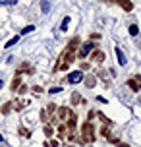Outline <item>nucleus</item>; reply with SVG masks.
<instances>
[{"label":"nucleus","instance_id":"7ed1b4c3","mask_svg":"<svg viewBox=\"0 0 141 147\" xmlns=\"http://www.w3.org/2000/svg\"><path fill=\"white\" fill-rule=\"evenodd\" d=\"M128 87L132 89V91H139L141 89V76L139 74L135 78H132V80H128Z\"/></svg>","mask_w":141,"mask_h":147},{"label":"nucleus","instance_id":"423d86ee","mask_svg":"<svg viewBox=\"0 0 141 147\" xmlns=\"http://www.w3.org/2000/svg\"><path fill=\"white\" fill-rule=\"evenodd\" d=\"M108 2H118L120 6H122L124 10H126V12H132V8H134L132 0H108Z\"/></svg>","mask_w":141,"mask_h":147},{"label":"nucleus","instance_id":"ddd939ff","mask_svg":"<svg viewBox=\"0 0 141 147\" xmlns=\"http://www.w3.org/2000/svg\"><path fill=\"white\" fill-rule=\"evenodd\" d=\"M19 134H21L23 138H31V132L27 130V128H21V126H19Z\"/></svg>","mask_w":141,"mask_h":147},{"label":"nucleus","instance_id":"5701e85b","mask_svg":"<svg viewBox=\"0 0 141 147\" xmlns=\"http://www.w3.org/2000/svg\"><path fill=\"white\" fill-rule=\"evenodd\" d=\"M56 110V105H48V112H54Z\"/></svg>","mask_w":141,"mask_h":147},{"label":"nucleus","instance_id":"f257e3e1","mask_svg":"<svg viewBox=\"0 0 141 147\" xmlns=\"http://www.w3.org/2000/svg\"><path fill=\"white\" fill-rule=\"evenodd\" d=\"M87 141H95V126L91 122H85L81 126V143H87Z\"/></svg>","mask_w":141,"mask_h":147},{"label":"nucleus","instance_id":"1a4fd4ad","mask_svg":"<svg viewBox=\"0 0 141 147\" xmlns=\"http://www.w3.org/2000/svg\"><path fill=\"white\" fill-rule=\"evenodd\" d=\"M72 103H74V105H77V103L85 105V99H83V101H81V97L77 95V93H74V95H72Z\"/></svg>","mask_w":141,"mask_h":147},{"label":"nucleus","instance_id":"aec40b11","mask_svg":"<svg viewBox=\"0 0 141 147\" xmlns=\"http://www.w3.org/2000/svg\"><path fill=\"white\" fill-rule=\"evenodd\" d=\"M87 85L93 87V85H95V78H87Z\"/></svg>","mask_w":141,"mask_h":147},{"label":"nucleus","instance_id":"6e6552de","mask_svg":"<svg viewBox=\"0 0 141 147\" xmlns=\"http://www.w3.org/2000/svg\"><path fill=\"white\" fill-rule=\"evenodd\" d=\"M91 58L95 60V62H103V60H104V52H103V51H95Z\"/></svg>","mask_w":141,"mask_h":147},{"label":"nucleus","instance_id":"4468645a","mask_svg":"<svg viewBox=\"0 0 141 147\" xmlns=\"http://www.w3.org/2000/svg\"><path fill=\"white\" fill-rule=\"evenodd\" d=\"M66 114H68V109H66V107H62V109L58 110V116H60V120H64V118H66Z\"/></svg>","mask_w":141,"mask_h":147},{"label":"nucleus","instance_id":"20e7f679","mask_svg":"<svg viewBox=\"0 0 141 147\" xmlns=\"http://www.w3.org/2000/svg\"><path fill=\"white\" fill-rule=\"evenodd\" d=\"M91 49H93V43H83L81 47H79V51H77V56H79V58H85L91 52Z\"/></svg>","mask_w":141,"mask_h":147},{"label":"nucleus","instance_id":"dca6fc26","mask_svg":"<svg viewBox=\"0 0 141 147\" xmlns=\"http://www.w3.org/2000/svg\"><path fill=\"white\" fill-rule=\"evenodd\" d=\"M137 33H139V29H137V25H130V35H137Z\"/></svg>","mask_w":141,"mask_h":147},{"label":"nucleus","instance_id":"9b49d317","mask_svg":"<svg viewBox=\"0 0 141 147\" xmlns=\"http://www.w3.org/2000/svg\"><path fill=\"white\" fill-rule=\"evenodd\" d=\"M68 25H70V18L66 16V18L62 20V27H60V29H62V31H68Z\"/></svg>","mask_w":141,"mask_h":147},{"label":"nucleus","instance_id":"f3484780","mask_svg":"<svg viewBox=\"0 0 141 147\" xmlns=\"http://www.w3.org/2000/svg\"><path fill=\"white\" fill-rule=\"evenodd\" d=\"M10 105H12V103H6L4 107H2V114H8V112L12 110V107H10Z\"/></svg>","mask_w":141,"mask_h":147},{"label":"nucleus","instance_id":"412c9836","mask_svg":"<svg viewBox=\"0 0 141 147\" xmlns=\"http://www.w3.org/2000/svg\"><path fill=\"white\" fill-rule=\"evenodd\" d=\"M17 91H19V93H25V91H27V87H25V85H23V83H21V85L17 87Z\"/></svg>","mask_w":141,"mask_h":147},{"label":"nucleus","instance_id":"9d476101","mask_svg":"<svg viewBox=\"0 0 141 147\" xmlns=\"http://www.w3.org/2000/svg\"><path fill=\"white\" fill-rule=\"evenodd\" d=\"M0 4H2V6H15L17 0H0Z\"/></svg>","mask_w":141,"mask_h":147},{"label":"nucleus","instance_id":"bb28decb","mask_svg":"<svg viewBox=\"0 0 141 147\" xmlns=\"http://www.w3.org/2000/svg\"><path fill=\"white\" fill-rule=\"evenodd\" d=\"M0 141H4V138H2V134H0Z\"/></svg>","mask_w":141,"mask_h":147},{"label":"nucleus","instance_id":"b1692460","mask_svg":"<svg viewBox=\"0 0 141 147\" xmlns=\"http://www.w3.org/2000/svg\"><path fill=\"white\" fill-rule=\"evenodd\" d=\"M101 134H103V136H106V138H108V128H103V130H101Z\"/></svg>","mask_w":141,"mask_h":147},{"label":"nucleus","instance_id":"f03ea898","mask_svg":"<svg viewBox=\"0 0 141 147\" xmlns=\"http://www.w3.org/2000/svg\"><path fill=\"white\" fill-rule=\"evenodd\" d=\"M81 80H83V74L79 72V70H77V72H70V74L66 76V81H68V83H72V85L79 83Z\"/></svg>","mask_w":141,"mask_h":147},{"label":"nucleus","instance_id":"a878e982","mask_svg":"<svg viewBox=\"0 0 141 147\" xmlns=\"http://www.w3.org/2000/svg\"><path fill=\"white\" fill-rule=\"evenodd\" d=\"M2 87H4V81H2V80H0V89H2Z\"/></svg>","mask_w":141,"mask_h":147},{"label":"nucleus","instance_id":"393cba45","mask_svg":"<svg viewBox=\"0 0 141 147\" xmlns=\"http://www.w3.org/2000/svg\"><path fill=\"white\" fill-rule=\"evenodd\" d=\"M118 147H130V145H126V143H120V141H118Z\"/></svg>","mask_w":141,"mask_h":147},{"label":"nucleus","instance_id":"39448f33","mask_svg":"<svg viewBox=\"0 0 141 147\" xmlns=\"http://www.w3.org/2000/svg\"><path fill=\"white\" fill-rule=\"evenodd\" d=\"M114 52H116V58H118V64L120 66H126V54H124V52H122V49H120V47H116V49H114Z\"/></svg>","mask_w":141,"mask_h":147},{"label":"nucleus","instance_id":"2eb2a0df","mask_svg":"<svg viewBox=\"0 0 141 147\" xmlns=\"http://www.w3.org/2000/svg\"><path fill=\"white\" fill-rule=\"evenodd\" d=\"M45 134L48 136V138H50L52 134H54V130H52V126H50V124H46V126H45Z\"/></svg>","mask_w":141,"mask_h":147},{"label":"nucleus","instance_id":"f8f14e48","mask_svg":"<svg viewBox=\"0 0 141 147\" xmlns=\"http://www.w3.org/2000/svg\"><path fill=\"white\" fill-rule=\"evenodd\" d=\"M17 41H19V35H17V37H14V39H10V41L6 43V49H10V47H14V45L17 43Z\"/></svg>","mask_w":141,"mask_h":147},{"label":"nucleus","instance_id":"0eeeda50","mask_svg":"<svg viewBox=\"0 0 141 147\" xmlns=\"http://www.w3.org/2000/svg\"><path fill=\"white\" fill-rule=\"evenodd\" d=\"M19 83H21V74H15L14 81H12V91H17V87H19Z\"/></svg>","mask_w":141,"mask_h":147},{"label":"nucleus","instance_id":"a211bd4d","mask_svg":"<svg viewBox=\"0 0 141 147\" xmlns=\"http://www.w3.org/2000/svg\"><path fill=\"white\" fill-rule=\"evenodd\" d=\"M33 29H35V25H27L25 29H21V35H25V33H31Z\"/></svg>","mask_w":141,"mask_h":147},{"label":"nucleus","instance_id":"6ab92c4d","mask_svg":"<svg viewBox=\"0 0 141 147\" xmlns=\"http://www.w3.org/2000/svg\"><path fill=\"white\" fill-rule=\"evenodd\" d=\"M41 8H43V12H48V10H50V4H48V2H43V4H41Z\"/></svg>","mask_w":141,"mask_h":147},{"label":"nucleus","instance_id":"4be33fe9","mask_svg":"<svg viewBox=\"0 0 141 147\" xmlns=\"http://www.w3.org/2000/svg\"><path fill=\"white\" fill-rule=\"evenodd\" d=\"M48 91H50V93H60V91H62V87H52V89H48Z\"/></svg>","mask_w":141,"mask_h":147}]
</instances>
